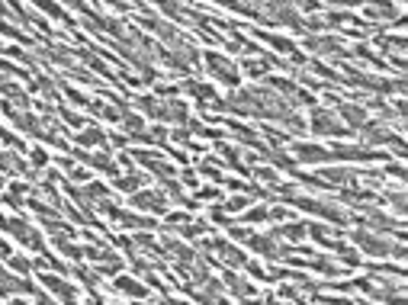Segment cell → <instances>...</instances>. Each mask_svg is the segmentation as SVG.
<instances>
[{
    "label": "cell",
    "instance_id": "6da1fadb",
    "mask_svg": "<svg viewBox=\"0 0 408 305\" xmlns=\"http://www.w3.org/2000/svg\"><path fill=\"white\" fill-rule=\"evenodd\" d=\"M350 241L357 244L360 251L367 257H405V244H395V241L383 238V231H370V228H360V231H350Z\"/></svg>",
    "mask_w": 408,
    "mask_h": 305
},
{
    "label": "cell",
    "instance_id": "7a4b0ae2",
    "mask_svg": "<svg viewBox=\"0 0 408 305\" xmlns=\"http://www.w3.org/2000/svg\"><path fill=\"white\" fill-rule=\"evenodd\" d=\"M286 206H296L302 209V212H312L318 215V219H325V222H334V225H350L354 219H350V212H344L341 206H334V203H325V199H312V196H299V193L292 190L286 193Z\"/></svg>",
    "mask_w": 408,
    "mask_h": 305
},
{
    "label": "cell",
    "instance_id": "3957f363",
    "mask_svg": "<svg viewBox=\"0 0 408 305\" xmlns=\"http://www.w3.org/2000/svg\"><path fill=\"white\" fill-rule=\"evenodd\" d=\"M0 231H7L13 241H19L23 248L29 251H45V241H42V231L33 228V225L26 222V219H7V215H0Z\"/></svg>",
    "mask_w": 408,
    "mask_h": 305
},
{
    "label": "cell",
    "instance_id": "277c9868",
    "mask_svg": "<svg viewBox=\"0 0 408 305\" xmlns=\"http://www.w3.org/2000/svg\"><path fill=\"white\" fill-rule=\"evenodd\" d=\"M308 109H312V113H308V129L315 135H325V139H347L350 135V129L331 113V109H325V107H308Z\"/></svg>",
    "mask_w": 408,
    "mask_h": 305
},
{
    "label": "cell",
    "instance_id": "5b68a950",
    "mask_svg": "<svg viewBox=\"0 0 408 305\" xmlns=\"http://www.w3.org/2000/svg\"><path fill=\"white\" fill-rule=\"evenodd\" d=\"M203 65H206V71L212 77H216L219 84H225V87H238L242 84V71H238V65H232L225 55H219V52H203Z\"/></svg>",
    "mask_w": 408,
    "mask_h": 305
},
{
    "label": "cell",
    "instance_id": "8992f818",
    "mask_svg": "<svg viewBox=\"0 0 408 305\" xmlns=\"http://www.w3.org/2000/svg\"><path fill=\"white\" fill-rule=\"evenodd\" d=\"M129 206L139 209V212H148V215H164L167 206H171V199H167V193L161 190H135L129 193Z\"/></svg>",
    "mask_w": 408,
    "mask_h": 305
},
{
    "label": "cell",
    "instance_id": "52a82bcc",
    "mask_svg": "<svg viewBox=\"0 0 408 305\" xmlns=\"http://www.w3.org/2000/svg\"><path fill=\"white\" fill-rule=\"evenodd\" d=\"M129 157H132L135 164H142V167H148L158 180H171V177H177V167L171 164V161H164L161 155H155V151H148V148H135V151H129Z\"/></svg>",
    "mask_w": 408,
    "mask_h": 305
},
{
    "label": "cell",
    "instance_id": "ba28073f",
    "mask_svg": "<svg viewBox=\"0 0 408 305\" xmlns=\"http://www.w3.org/2000/svg\"><path fill=\"white\" fill-rule=\"evenodd\" d=\"M331 161H389L386 151H376L370 145H331Z\"/></svg>",
    "mask_w": 408,
    "mask_h": 305
},
{
    "label": "cell",
    "instance_id": "9c48e42d",
    "mask_svg": "<svg viewBox=\"0 0 408 305\" xmlns=\"http://www.w3.org/2000/svg\"><path fill=\"white\" fill-rule=\"evenodd\" d=\"M39 283H42L45 289H49V292H52L55 299H61V302H77V299H81V292H77V286H74V283L61 280L58 273L42 270V273H39Z\"/></svg>",
    "mask_w": 408,
    "mask_h": 305
},
{
    "label": "cell",
    "instance_id": "30bf717a",
    "mask_svg": "<svg viewBox=\"0 0 408 305\" xmlns=\"http://www.w3.org/2000/svg\"><path fill=\"white\" fill-rule=\"evenodd\" d=\"M292 157L299 164H331V151L322 148V145H308V141H292L290 145Z\"/></svg>",
    "mask_w": 408,
    "mask_h": 305
},
{
    "label": "cell",
    "instance_id": "8fae6325",
    "mask_svg": "<svg viewBox=\"0 0 408 305\" xmlns=\"http://www.w3.org/2000/svg\"><path fill=\"white\" fill-rule=\"evenodd\" d=\"M190 119V107H187L184 100H161V109H158V123H174V125H184Z\"/></svg>",
    "mask_w": 408,
    "mask_h": 305
},
{
    "label": "cell",
    "instance_id": "7c38bea8",
    "mask_svg": "<svg viewBox=\"0 0 408 305\" xmlns=\"http://www.w3.org/2000/svg\"><path fill=\"white\" fill-rule=\"evenodd\" d=\"M71 155H74V161H84L87 167H93V171H103L107 177H119V161H113L109 155H100V151H97V155H87V151H81V148L71 151Z\"/></svg>",
    "mask_w": 408,
    "mask_h": 305
},
{
    "label": "cell",
    "instance_id": "4fadbf2b",
    "mask_svg": "<svg viewBox=\"0 0 408 305\" xmlns=\"http://www.w3.org/2000/svg\"><path fill=\"white\" fill-rule=\"evenodd\" d=\"M334 109H338V119L347 125L350 132H357L360 125L367 123V107H357V103H344V100H338Z\"/></svg>",
    "mask_w": 408,
    "mask_h": 305
},
{
    "label": "cell",
    "instance_id": "5bb4252c",
    "mask_svg": "<svg viewBox=\"0 0 408 305\" xmlns=\"http://www.w3.org/2000/svg\"><path fill=\"white\" fill-rule=\"evenodd\" d=\"M318 180H325L328 187H354L360 180V171H350V167H325L322 173H315Z\"/></svg>",
    "mask_w": 408,
    "mask_h": 305
},
{
    "label": "cell",
    "instance_id": "9a60e30c",
    "mask_svg": "<svg viewBox=\"0 0 408 305\" xmlns=\"http://www.w3.org/2000/svg\"><path fill=\"white\" fill-rule=\"evenodd\" d=\"M363 13H367V23H373V19L392 23V19L399 17V7L389 3V0H367V3H363Z\"/></svg>",
    "mask_w": 408,
    "mask_h": 305
},
{
    "label": "cell",
    "instance_id": "2e32d148",
    "mask_svg": "<svg viewBox=\"0 0 408 305\" xmlns=\"http://www.w3.org/2000/svg\"><path fill=\"white\" fill-rule=\"evenodd\" d=\"M222 286L228 289L235 299H254V296H258V286H254V283L242 280L238 273H228V270L222 273Z\"/></svg>",
    "mask_w": 408,
    "mask_h": 305
},
{
    "label": "cell",
    "instance_id": "e0dca14e",
    "mask_svg": "<svg viewBox=\"0 0 408 305\" xmlns=\"http://www.w3.org/2000/svg\"><path fill=\"white\" fill-rule=\"evenodd\" d=\"M0 173L7 177H29V164L19 151H0Z\"/></svg>",
    "mask_w": 408,
    "mask_h": 305
},
{
    "label": "cell",
    "instance_id": "ac0fdd59",
    "mask_svg": "<svg viewBox=\"0 0 408 305\" xmlns=\"http://www.w3.org/2000/svg\"><path fill=\"white\" fill-rule=\"evenodd\" d=\"M216 151H219V161H222L225 167H232V171H238V173H244V177H251V167L244 164L242 151L235 148V145H225V141H219Z\"/></svg>",
    "mask_w": 408,
    "mask_h": 305
},
{
    "label": "cell",
    "instance_id": "d6986e66",
    "mask_svg": "<svg viewBox=\"0 0 408 305\" xmlns=\"http://www.w3.org/2000/svg\"><path fill=\"white\" fill-rule=\"evenodd\" d=\"M306 49L318 52V55H328V58H344L341 39H328V36H312V39H306Z\"/></svg>",
    "mask_w": 408,
    "mask_h": 305
},
{
    "label": "cell",
    "instance_id": "ffe728a7",
    "mask_svg": "<svg viewBox=\"0 0 408 305\" xmlns=\"http://www.w3.org/2000/svg\"><path fill=\"white\" fill-rule=\"evenodd\" d=\"M113 289H116V292H123V296H132V299H148L151 296L148 283H139V280H132V276H123V273H116Z\"/></svg>",
    "mask_w": 408,
    "mask_h": 305
},
{
    "label": "cell",
    "instance_id": "44dd1931",
    "mask_svg": "<svg viewBox=\"0 0 408 305\" xmlns=\"http://www.w3.org/2000/svg\"><path fill=\"white\" fill-rule=\"evenodd\" d=\"M180 91L190 93V97L200 103V109H206L209 103L216 100V87H209V84H203V81H184L180 84Z\"/></svg>",
    "mask_w": 408,
    "mask_h": 305
},
{
    "label": "cell",
    "instance_id": "7402d4cb",
    "mask_svg": "<svg viewBox=\"0 0 408 305\" xmlns=\"http://www.w3.org/2000/svg\"><path fill=\"white\" fill-rule=\"evenodd\" d=\"M251 36H254V39H260V42H267V45H270V49H276V52H283V55H296V42L292 39H283V36H274V33H264V29H251Z\"/></svg>",
    "mask_w": 408,
    "mask_h": 305
},
{
    "label": "cell",
    "instance_id": "603a6c76",
    "mask_svg": "<svg viewBox=\"0 0 408 305\" xmlns=\"http://www.w3.org/2000/svg\"><path fill=\"white\" fill-rule=\"evenodd\" d=\"M145 183H148V177H145L142 171H129V173H119V177H113V187H116L119 193H135V190H142Z\"/></svg>",
    "mask_w": 408,
    "mask_h": 305
},
{
    "label": "cell",
    "instance_id": "cb8c5ba5",
    "mask_svg": "<svg viewBox=\"0 0 408 305\" xmlns=\"http://www.w3.org/2000/svg\"><path fill=\"white\" fill-rule=\"evenodd\" d=\"M0 97L7 100V103H13L17 109H29V107H33V100L26 97V91L19 87V84H13V81H3V84H0Z\"/></svg>",
    "mask_w": 408,
    "mask_h": 305
},
{
    "label": "cell",
    "instance_id": "d4e9b609",
    "mask_svg": "<svg viewBox=\"0 0 408 305\" xmlns=\"http://www.w3.org/2000/svg\"><path fill=\"white\" fill-rule=\"evenodd\" d=\"M74 141L81 145V148H93V145H107L109 135L103 132V129H97V125H84V129H77Z\"/></svg>",
    "mask_w": 408,
    "mask_h": 305
},
{
    "label": "cell",
    "instance_id": "484cf974",
    "mask_svg": "<svg viewBox=\"0 0 408 305\" xmlns=\"http://www.w3.org/2000/svg\"><path fill=\"white\" fill-rule=\"evenodd\" d=\"M274 235H276V238L292 241V244H296V241H302L308 235V222H286V225H280Z\"/></svg>",
    "mask_w": 408,
    "mask_h": 305
},
{
    "label": "cell",
    "instance_id": "4316f807",
    "mask_svg": "<svg viewBox=\"0 0 408 305\" xmlns=\"http://www.w3.org/2000/svg\"><path fill=\"white\" fill-rule=\"evenodd\" d=\"M238 71H244L248 77H267L270 75V61H267L264 52H260V58H244Z\"/></svg>",
    "mask_w": 408,
    "mask_h": 305
},
{
    "label": "cell",
    "instance_id": "83f0119b",
    "mask_svg": "<svg viewBox=\"0 0 408 305\" xmlns=\"http://www.w3.org/2000/svg\"><path fill=\"white\" fill-rule=\"evenodd\" d=\"M129 141H145V145H164L167 141V129L155 125V129H139V132L129 135Z\"/></svg>",
    "mask_w": 408,
    "mask_h": 305
},
{
    "label": "cell",
    "instance_id": "f1b7e54d",
    "mask_svg": "<svg viewBox=\"0 0 408 305\" xmlns=\"http://www.w3.org/2000/svg\"><path fill=\"white\" fill-rule=\"evenodd\" d=\"M33 3L42 10V13H49L52 19H61V23H68V29H74V19L68 17V13L58 7V3H55V0H33Z\"/></svg>",
    "mask_w": 408,
    "mask_h": 305
},
{
    "label": "cell",
    "instance_id": "f546056e",
    "mask_svg": "<svg viewBox=\"0 0 408 305\" xmlns=\"http://www.w3.org/2000/svg\"><path fill=\"white\" fill-rule=\"evenodd\" d=\"M0 33L3 36H10V39H17V42H23V45H36V39L29 33H23L19 26H13L10 19H0Z\"/></svg>",
    "mask_w": 408,
    "mask_h": 305
},
{
    "label": "cell",
    "instance_id": "4dcf8cb0",
    "mask_svg": "<svg viewBox=\"0 0 408 305\" xmlns=\"http://www.w3.org/2000/svg\"><path fill=\"white\" fill-rule=\"evenodd\" d=\"M135 107L142 109L145 116H151V119H158V109H161V97H148V93H145V97H135L132 100Z\"/></svg>",
    "mask_w": 408,
    "mask_h": 305
},
{
    "label": "cell",
    "instance_id": "1f68e13d",
    "mask_svg": "<svg viewBox=\"0 0 408 305\" xmlns=\"http://www.w3.org/2000/svg\"><path fill=\"white\" fill-rule=\"evenodd\" d=\"M347 55H354V58H367L370 65H376V68H389V65H386V58L373 55V49H370V45H363V42H360V45H354V52H347ZM347 55H344V58H347Z\"/></svg>",
    "mask_w": 408,
    "mask_h": 305
},
{
    "label": "cell",
    "instance_id": "d6a6232c",
    "mask_svg": "<svg viewBox=\"0 0 408 305\" xmlns=\"http://www.w3.org/2000/svg\"><path fill=\"white\" fill-rule=\"evenodd\" d=\"M33 91L45 93V97H49V100H58V87H55V81H52V77H45V75H36V81H33Z\"/></svg>",
    "mask_w": 408,
    "mask_h": 305
},
{
    "label": "cell",
    "instance_id": "836d02e7",
    "mask_svg": "<svg viewBox=\"0 0 408 305\" xmlns=\"http://www.w3.org/2000/svg\"><path fill=\"white\" fill-rule=\"evenodd\" d=\"M334 254L341 257V264H344V267H360V264H363L357 251H354V248H347L344 241H338V248H334Z\"/></svg>",
    "mask_w": 408,
    "mask_h": 305
},
{
    "label": "cell",
    "instance_id": "e575fe53",
    "mask_svg": "<svg viewBox=\"0 0 408 305\" xmlns=\"http://www.w3.org/2000/svg\"><path fill=\"white\" fill-rule=\"evenodd\" d=\"M248 206H251V196H228L219 209H222L225 215H235V212H244Z\"/></svg>",
    "mask_w": 408,
    "mask_h": 305
},
{
    "label": "cell",
    "instance_id": "d590c367",
    "mask_svg": "<svg viewBox=\"0 0 408 305\" xmlns=\"http://www.w3.org/2000/svg\"><path fill=\"white\" fill-rule=\"evenodd\" d=\"M3 264L10 267V270H17V273H33V257H23V254H10L7 260H3Z\"/></svg>",
    "mask_w": 408,
    "mask_h": 305
},
{
    "label": "cell",
    "instance_id": "8d00e7d4",
    "mask_svg": "<svg viewBox=\"0 0 408 305\" xmlns=\"http://www.w3.org/2000/svg\"><path fill=\"white\" fill-rule=\"evenodd\" d=\"M71 273H74V276H77V280H81L87 289H97V283H100V273H97V270H87V267H81V264L71 267Z\"/></svg>",
    "mask_w": 408,
    "mask_h": 305
},
{
    "label": "cell",
    "instance_id": "74e56055",
    "mask_svg": "<svg viewBox=\"0 0 408 305\" xmlns=\"http://www.w3.org/2000/svg\"><path fill=\"white\" fill-rule=\"evenodd\" d=\"M119 123H123L125 135H132V132H139V129H145V119H142V116H135L132 109H125V113H123V119H119Z\"/></svg>",
    "mask_w": 408,
    "mask_h": 305
},
{
    "label": "cell",
    "instance_id": "f35d334b",
    "mask_svg": "<svg viewBox=\"0 0 408 305\" xmlns=\"http://www.w3.org/2000/svg\"><path fill=\"white\" fill-rule=\"evenodd\" d=\"M244 222L248 225H258V222H270V209L267 206H254V209H244V215H242Z\"/></svg>",
    "mask_w": 408,
    "mask_h": 305
},
{
    "label": "cell",
    "instance_id": "ab89813d",
    "mask_svg": "<svg viewBox=\"0 0 408 305\" xmlns=\"http://www.w3.org/2000/svg\"><path fill=\"white\" fill-rule=\"evenodd\" d=\"M251 177H254V180H260V183H267V187H274V183H276V173L270 171V167H258V164H254V167H251Z\"/></svg>",
    "mask_w": 408,
    "mask_h": 305
},
{
    "label": "cell",
    "instance_id": "60d3db41",
    "mask_svg": "<svg viewBox=\"0 0 408 305\" xmlns=\"http://www.w3.org/2000/svg\"><path fill=\"white\" fill-rule=\"evenodd\" d=\"M55 113H58V116H61V119H65L68 125H74V129H84V125H87V123H84V116L71 113V109H68V107H61V103H58V109H55Z\"/></svg>",
    "mask_w": 408,
    "mask_h": 305
},
{
    "label": "cell",
    "instance_id": "b9f144b4",
    "mask_svg": "<svg viewBox=\"0 0 408 305\" xmlns=\"http://www.w3.org/2000/svg\"><path fill=\"white\" fill-rule=\"evenodd\" d=\"M29 164L33 167H49V151L42 148V145H36V148L29 151Z\"/></svg>",
    "mask_w": 408,
    "mask_h": 305
},
{
    "label": "cell",
    "instance_id": "7bdbcfd3",
    "mask_svg": "<svg viewBox=\"0 0 408 305\" xmlns=\"http://www.w3.org/2000/svg\"><path fill=\"white\" fill-rule=\"evenodd\" d=\"M0 141H3V145H10V148H17V151H26L23 139H17V135H13V132H7L3 125H0Z\"/></svg>",
    "mask_w": 408,
    "mask_h": 305
},
{
    "label": "cell",
    "instance_id": "ee69618b",
    "mask_svg": "<svg viewBox=\"0 0 408 305\" xmlns=\"http://www.w3.org/2000/svg\"><path fill=\"white\" fill-rule=\"evenodd\" d=\"M61 91H65V97H68V100H74L77 107H87V103H91V97H84V93H81V91H74L71 84H61Z\"/></svg>",
    "mask_w": 408,
    "mask_h": 305
},
{
    "label": "cell",
    "instance_id": "f6af8a7d",
    "mask_svg": "<svg viewBox=\"0 0 408 305\" xmlns=\"http://www.w3.org/2000/svg\"><path fill=\"white\" fill-rule=\"evenodd\" d=\"M171 139H174L177 145H190V148H193V132H190V129H187V125H180V129H174V132H171Z\"/></svg>",
    "mask_w": 408,
    "mask_h": 305
},
{
    "label": "cell",
    "instance_id": "bcb514c9",
    "mask_svg": "<svg viewBox=\"0 0 408 305\" xmlns=\"http://www.w3.org/2000/svg\"><path fill=\"white\" fill-rule=\"evenodd\" d=\"M222 196V190H219V187H200V190H196V203H203V199H206V203H212V199H219Z\"/></svg>",
    "mask_w": 408,
    "mask_h": 305
},
{
    "label": "cell",
    "instance_id": "7dc6e473",
    "mask_svg": "<svg viewBox=\"0 0 408 305\" xmlns=\"http://www.w3.org/2000/svg\"><path fill=\"white\" fill-rule=\"evenodd\" d=\"M0 71H7V75H13V77H29L23 68L13 65V61H7V58H0Z\"/></svg>",
    "mask_w": 408,
    "mask_h": 305
},
{
    "label": "cell",
    "instance_id": "c3c4849f",
    "mask_svg": "<svg viewBox=\"0 0 408 305\" xmlns=\"http://www.w3.org/2000/svg\"><path fill=\"white\" fill-rule=\"evenodd\" d=\"M180 183H184V187H200V173L184 167V171H180Z\"/></svg>",
    "mask_w": 408,
    "mask_h": 305
},
{
    "label": "cell",
    "instance_id": "681fc988",
    "mask_svg": "<svg viewBox=\"0 0 408 305\" xmlns=\"http://www.w3.org/2000/svg\"><path fill=\"white\" fill-rule=\"evenodd\" d=\"M68 180H71V183H87V180H91V173L81 171V167H71V171H68Z\"/></svg>",
    "mask_w": 408,
    "mask_h": 305
},
{
    "label": "cell",
    "instance_id": "f907efd6",
    "mask_svg": "<svg viewBox=\"0 0 408 305\" xmlns=\"http://www.w3.org/2000/svg\"><path fill=\"white\" fill-rule=\"evenodd\" d=\"M155 93H158V97H177V93H180V87H177V84H158V87H155Z\"/></svg>",
    "mask_w": 408,
    "mask_h": 305
},
{
    "label": "cell",
    "instance_id": "816d5d0a",
    "mask_svg": "<svg viewBox=\"0 0 408 305\" xmlns=\"http://www.w3.org/2000/svg\"><path fill=\"white\" fill-rule=\"evenodd\" d=\"M292 7H299V10H306V13H315L318 7H322V3H318V0H290Z\"/></svg>",
    "mask_w": 408,
    "mask_h": 305
},
{
    "label": "cell",
    "instance_id": "f5cc1de1",
    "mask_svg": "<svg viewBox=\"0 0 408 305\" xmlns=\"http://www.w3.org/2000/svg\"><path fill=\"white\" fill-rule=\"evenodd\" d=\"M290 219V209L286 206H274L270 209V222H286Z\"/></svg>",
    "mask_w": 408,
    "mask_h": 305
},
{
    "label": "cell",
    "instance_id": "db71d44e",
    "mask_svg": "<svg viewBox=\"0 0 408 305\" xmlns=\"http://www.w3.org/2000/svg\"><path fill=\"white\" fill-rule=\"evenodd\" d=\"M383 173H392V177H399V180H408V171L402 164H386Z\"/></svg>",
    "mask_w": 408,
    "mask_h": 305
},
{
    "label": "cell",
    "instance_id": "11a10c76",
    "mask_svg": "<svg viewBox=\"0 0 408 305\" xmlns=\"http://www.w3.org/2000/svg\"><path fill=\"white\" fill-rule=\"evenodd\" d=\"M103 3H107V7H113V10H119V13H129V10H132V3H129V0H103Z\"/></svg>",
    "mask_w": 408,
    "mask_h": 305
},
{
    "label": "cell",
    "instance_id": "9f6ffc18",
    "mask_svg": "<svg viewBox=\"0 0 408 305\" xmlns=\"http://www.w3.org/2000/svg\"><path fill=\"white\" fill-rule=\"evenodd\" d=\"M280 299H306V296H302L299 289H292V286H283V289H280Z\"/></svg>",
    "mask_w": 408,
    "mask_h": 305
},
{
    "label": "cell",
    "instance_id": "6f0895ef",
    "mask_svg": "<svg viewBox=\"0 0 408 305\" xmlns=\"http://www.w3.org/2000/svg\"><path fill=\"white\" fill-rule=\"evenodd\" d=\"M328 3H334V7H363L367 0H328Z\"/></svg>",
    "mask_w": 408,
    "mask_h": 305
},
{
    "label": "cell",
    "instance_id": "680465c9",
    "mask_svg": "<svg viewBox=\"0 0 408 305\" xmlns=\"http://www.w3.org/2000/svg\"><path fill=\"white\" fill-rule=\"evenodd\" d=\"M10 254H13V251H10V244H7V241H0V260H7Z\"/></svg>",
    "mask_w": 408,
    "mask_h": 305
},
{
    "label": "cell",
    "instance_id": "91938a15",
    "mask_svg": "<svg viewBox=\"0 0 408 305\" xmlns=\"http://www.w3.org/2000/svg\"><path fill=\"white\" fill-rule=\"evenodd\" d=\"M3 187H7V173H0V190H3Z\"/></svg>",
    "mask_w": 408,
    "mask_h": 305
},
{
    "label": "cell",
    "instance_id": "94428289",
    "mask_svg": "<svg viewBox=\"0 0 408 305\" xmlns=\"http://www.w3.org/2000/svg\"><path fill=\"white\" fill-rule=\"evenodd\" d=\"M3 49H7V45H3V42H0V52H3Z\"/></svg>",
    "mask_w": 408,
    "mask_h": 305
}]
</instances>
